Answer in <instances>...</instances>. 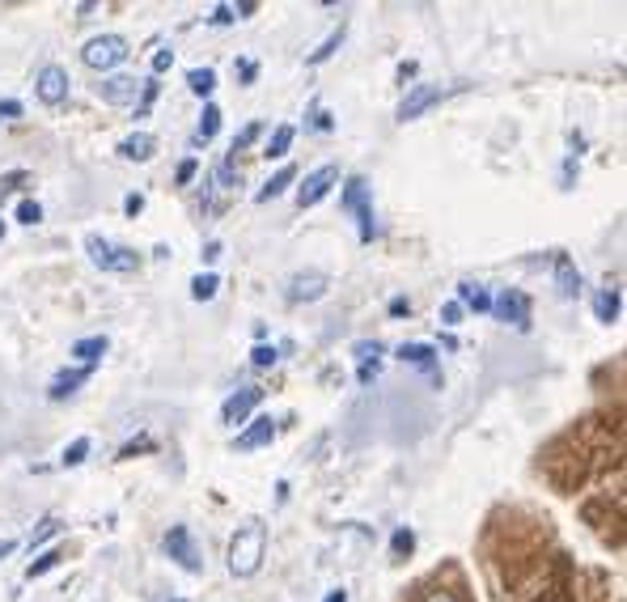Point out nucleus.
Instances as JSON below:
<instances>
[{
    "label": "nucleus",
    "mask_w": 627,
    "mask_h": 602,
    "mask_svg": "<svg viewBox=\"0 0 627 602\" xmlns=\"http://www.w3.org/2000/svg\"><path fill=\"white\" fill-rule=\"evenodd\" d=\"M293 136H297L293 123H280V128L272 132V140H267V149H263L267 162H272V157H284V153H289V149H293Z\"/></svg>",
    "instance_id": "nucleus-18"
},
{
    "label": "nucleus",
    "mask_w": 627,
    "mask_h": 602,
    "mask_svg": "<svg viewBox=\"0 0 627 602\" xmlns=\"http://www.w3.org/2000/svg\"><path fill=\"white\" fill-rule=\"evenodd\" d=\"M272 437H276V424L272 420H255L250 429L238 433L234 454H250V450H259V446H272Z\"/></svg>",
    "instance_id": "nucleus-12"
},
{
    "label": "nucleus",
    "mask_w": 627,
    "mask_h": 602,
    "mask_svg": "<svg viewBox=\"0 0 627 602\" xmlns=\"http://www.w3.org/2000/svg\"><path fill=\"white\" fill-rule=\"evenodd\" d=\"M140 85H145V81H136V77H128V73H115V77H106V81H98V98H102V102H111V106H123V102H136V94H140Z\"/></svg>",
    "instance_id": "nucleus-11"
},
{
    "label": "nucleus",
    "mask_w": 627,
    "mask_h": 602,
    "mask_svg": "<svg viewBox=\"0 0 627 602\" xmlns=\"http://www.w3.org/2000/svg\"><path fill=\"white\" fill-rule=\"evenodd\" d=\"M102 352H106V335H89V340H77V344H73V357L85 361V365H94Z\"/></svg>",
    "instance_id": "nucleus-22"
},
{
    "label": "nucleus",
    "mask_w": 627,
    "mask_h": 602,
    "mask_svg": "<svg viewBox=\"0 0 627 602\" xmlns=\"http://www.w3.org/2000/svg\"><path fill=\"white\" fill-rule=\"evenodd\" d=\"M195 174H200V162H195V157H187V162H178V187H187Z\"/></svg>",
    "instance_id": "nucleus-38"
},
{
    "label": "nucleus",
    "mask_w": 627,
    "mask_h": 602,
    "mask_svg": "<svg viewBox=\"0 0 627 602\" xmlns=\"http://www.w3.org/2000/svg\"><path fill=\"white\" fill-rule=\"evenodd\" d=\"M140 208H145V196H140V191H132V196L123 200V212H128V217H136Z\"/></svg>",
    "instance_id": "nucleus-46"
},
{
    "label": "nucleus",
    "mask_w": 627,
    "mask_h": 602,
    "mask_svg": "<svg viewBox=\"0 0 627 602\" xmlns=\"http://www.w3.org/2000/svg\"><path fill=\"white\" fill-rule=\"evenodd\" d=\"M119 153L128 157V162H149V157L157 153V140H153L149 132H132V136L119 145Z\"/></svg>",
    "instance_id": "nucleus-16"
},
{
    "label": "nucleus",
    "mask_w": 627,
    "mask_h": 602,
    "mask_svg": "<svg viewBox=\"0 0 627 602\" xmlns=\"http://www.w3.org/2000/svg\"><path fill=\"white\" fill-rule=\"evenodd\" d=\"M411 547H416V535L403 526V530H394V539H390V552H394V560H403V556H411Z\"/></svg>",
    "instance_id": "nucleus-27"
},
{
    "label": "nucleus",
    "mask_w": 627,
    "mask_h": 602,
    "mask_svg": "<svg viewBox=\"0 0 627 602\" xmlns=\"http://www.w3.org/2000/svg\"><path fill=\"white\" fill-rule=\"evenodd\" d=\"M314 128H318V132H327V128H331V119H327V111H318V106H314Z\"/></svg>",
    "instance_id": "nucleus-50"
},
{
    "label": "nucleus",
    "mask_w": 627,
    "mask_h": 602,
    "mask_svg": "<svg viewBox=\"0 0 627 602\" xmlns=\"http://www.w3.org/2000/svg\"><path fill=\"white\" fill-rule=\"evenodd\" d=\"M335 183H339V166H318V170H310L306 183L297 187V204H301V208H314Z\"/></svg>",
    "instance_id": "nucleus-7"
},
{
    "label": "nucleus",
    "mask_w": 627,
    "mask_h": 602,
    "mask_svg": "<svg viewBox=\"0 0 627 602\" xmlns=\"http://www.w3.org/2000/svg\"><path fill=\"white\" fill-rule=\"evenodd\" d=\"M17 221H22V225H39L43 221L39 200H22V208H17Z\"/></svg>",
    "instance_id": "nucleus-32"
},
{
    "label": "nucleus",
    "mask_w": 627,
    "mask_h": 602,
    "mask_svg": "<svg viewBox=\"0 0 627 602\" xmlns=\"http://www.w3.org/2000/svg\"><path fill=\"white\" fill-rule=\"evenodd\" d=\"M221 132V106H204V119H200V128H195V145H204V140H212Z\"/></svg>",
    "instance_id": "nucleus-21"
},
{
    "label": "nucleus",
    "mask_w": 627,
    "mask_h": 602,
    "mask_svg": "<svg viewBox=\"0 0 627 602\" xmlns=\"http://www.w3.org/2000/svg\"><path fill=\"white\" fill-rule=\"evenodd\" d=\"M259 132H263V123H246V128L234 136V153H238V149H246V145H255Z\"/></svg>",
    "instance_id": "nucleus-33"
},
{
    "label": "nucleus",
    "mask_w": 627,
    "mask_h": 602,
    "mask_svg": "<svg viewBox=\"0 0 627 602\" xmlns=\"http://www.w3.org/2000/svg\"><path fill=\"white\" fill-rule=\"evenodd\" d=\"M170 64H174V51H170V47H161L157 56H153V73H166Z\"/></svg>",
    "instance_id": "nucleus-42"
},
{
    "label": "nucleus",
    "mask_w": 627,
    "mask_h": 602,
    "mask_svg": "<svg viewBox=\"0 0 627 602\" xmlns=\"http://www.w3.org/2000/svg\"><path fill=\"white\" fill-rule=\"evenodd\" d=\"M322 602H348V590H331V594L322 598Z\"/></svg>",
    "instance_id": "nucleus-51"
},
{
    "label": "nucleus",
    "mask_w": 627,
    "mask_h": 602,
    "mask_svg": "<svg viewBox=\"0 0 627 602\" xmlns=\"http://www.w3.org/2000/svg\"><path fill=\"white\" fill-rule=\"evenodd\" d=\"M276 357H280V352H276L272 344H255V348H250V365H255V369L276 365Z\"/></svg>",
    "instance_id": "nucleus-30"
},
{
    "label": "nucleus",
    "mask_w": 627,
    "mask_h": 602,
    "mask_svg": "<svg viewBox=\"0 0 627 602\" xmlns=\"http://www.w3.org/2000/svg\"><path fill=\"white\" fill-rule=\"evenodd\" d=\"M128 39L123 34H98V39H89L81 47V60L94 68V73H111V68H119L123 60H128Z\"/></svg>",
    "instance_id": "nucleus-2"
},
{
    "label": "nucleus",
    "mask_w": 627,
    "mask_h": 602,
    "mask_svg": "<svg viewBox=\"0 0 627 602\" xmlns=\"http://www.w3.org/2000/svg\"><path fill=\"white\" fill-rule=\"evenodd\" d=\"M267 556V526L246 522L234 539H229V573L234 577H255Z\"/></svg>",
    "instance_id": "nucleus-1"
},
{
    "label": "nucleus",
    "mask_w": 627,
    "mask_h": 602,
    "mask_svg": "<svg viewBox=\"0 0 627 602\" xmlns=\"http://www.w3.org/2000/svg\"><path fill=\"white\" fill-rule=\"evenodd\" d=\"M555 289H560V297H581V272L572 268L568 255H555Z\"/></svg>",
    "instance_id": "nucleus-15"
},
{
    "label": "nucleus",
    "mask_w": 627,
    "mask_h": 602,
    "mask_svg": "<svg viewBox=\"0 0 627 602\" xmlns=\"http://www.w3.org/2000/svg\"><path fill=\"white\" fill-rule=\"evenodd\" d=\"M217 183H221V187H238V174H234V157H225V162L217 166Z\"/></svg>",
    "instance_id": "nucleus-36"
},
{
    "label": "nucleus",
    "mask_w": 627,
    "mask_h": 602,
    "mask_svg": "<svg viewBox=\"0 0 627 602\" xmlns=\"http://www.w3.org/2000/svg\"><path fill=\"white\" fill-rule=\"evenodd\" d=\"M492 314L500 318V323L526 327V323H530V301H526V293H517V289H505L500 297H492Z\"/></svg>",
    "instance_id": "nucleus-8"
},
{
    "label": "nucleus",
    "mask_w": 627,
    "mask_h": 602,
    "mask_svg": "<svg viewBox=\"0 0 627 602\" xmlns=\"http://www.w3.org/2000/svg\"><path fill=\"white\" fill-rule=\"evenodd\" d=\"M60 530H64V522H56V518H47L39 530H34V535H30V552H34V547H43L47 539H56L60 535Z\"/></svg>",
    "instance_id": "nucleus-28"
},
{
    "label": "nucleus",
    "mask_w": 627,
    "mask_h": 602,
    "mask_svg": "<svg viewBox=\"0 0 627 602\" xmlns=\"http://www.w3.org/2000/svg\"><path fill=\"white\" fill-rule=\"evenodd\" d=\"M297 183V170L293 166H284L280 174H272V183H267L263 191H259V204H267V200H276V196H284V191H289Z\"/></svg>",
    "instance_id": "nucleus-20"
},
{
    "label": "nucleus",
    "mask_w": 627,
    "mask_h": 602,
    "mask_svg": "<svg viewBox=\"0 0 627 602\" xmlns=\"http://www.w3.org/2000/svg\"><path fill=\"white\" fill-rule=\"evenodd\" d=\"M157 602H183V598H157Z\"/></svg>",
    "instance_id": "nucleus-53"
},
{
    "label": "nucleus",
    "mask_w": 627,
    "mask_h": 602,
    "mask_svg": "<svg viewBox=\"0 0 627 602\" xmlns=\"http://www.w3.org/2000/svg\"><path fill=\"white\" fill-rule=\"evenodd\" d=\"M166 556L178 564V569L204 573V556H200V547H195V539H191L187 526H170V530H166Z\"/></svg>",
    "instance_id": "nucleus-4"
},
{
    "label": "nucleus",
    "mask_w": 627,
    "mask_h": 602,
    "mask_svg": "<svg viewBox=\"0 0 627 602\" xmlns=\"http://www.w3.org/2000/svg\"><path fill=\"white\" fill-rule=\"evenodd\" d=\"M60 560H64V552H47L43 560H34V564H30V569H26V577L34 581V577H43V573H51V569H56V564H60Z\"/></svg>",
    "instance_id": "nucleus-31"
},
{
    "label": "nucleus",
    "mask_w": 627,
    "mask_h": 602,
    "mask_svg": "<svg viewBox=\"0 0 627 602\" xmlns=\"http://www.w3.org/2000/svg\"><path fill=\"white\" fill-rule=\"evenodd\" d=\"M234 17H238V13H234V5H217V9H212L208 22H212V26H229Z\"/></svg>",
    "instance_id": "nucleus-39"
},
{
    "label": "nucleus",
    "mask_w": 627,
    "mask_h": 602,
    "mask_svg": "<svg viewBox=\"0 0 627 602\" xmlns=\"http://www.w3.org/2000/svg\"><path fill=\"white\" fill-rule=\"evenodd\" d=\"M352 352H356V361H361V365H365V361H378V352H382V344H378V340H361V344H356Z\"/></svg>",
    "instance_id": "nucleus-35"
},
{
    "label": "nucleus",
    "mask_w": 627,
    "mask_h": 602,
    "mask_svg": "<svg viewBox=\"0 0 627 602\" xmlns=\"http://www.w3.org/2000/svg\"><path fill=\"white\" fill-rule=\"evenodd\" d=\"M322 293H327V276H318V272L289 280V301H318Z\"/></svg>",
    "instance_id": "nucleus-14"
},
{
    "label": "nucleus",
    "mask_w": 627,
    "mask_h": 602,
    "mask_svg": "<svg viewBox=\"0 0 627 602\" xmlns=\"http://www.w3.org/2000/svg\"><path fill=\"white\" fill-rule=\"evenodd\" d=\"M34 94H39V102H47V106H60L68 98V73L56 64H47L39 73V81H34Z\"/></svg>",
    "instance_id": "nucleus-10"
},
{
    "label": "nucleus",
    "mask_w": 627,
    "mask_h": 602,
    "mask_svg": "<svg viewBox=\"0 0 627 602\" xmlns=\"http://www.w3.org/2000/svg\"><path fill=\"white\" fill-rule=\"evenodd\" d=\"M458 90V85H411L407 90V98L399 102V123H407V119H420L428 106H437L441 98H450Z\"/></svg>",
    "instance_id": "nucleus-5"
},
{
    "label": "nucleus",
    "mask_w": 627,
    "mask_h": 602,
    "mask_svg": "<svg viewBox=\"0 0 627 602\" xmlns=\"http://www.w3.org/2000/svg\"><path fill=\"white\" fill-rule=\"evenodd\" d=\"M420 602H467L462 594H454V590H428Z\"/></svg>",
    "instance_id": "nucleus-40"
},
{
    "label": "nucleus",
    "mask_w": 627,
    "mask_h": 602,
    "mask_svg": "<svg viewBox=\"0 0 627 602\" xmlns=\"http://www.w3.org/2000/svg\"><path fill=\"white\" fill-rule=\"evenodd\" d=\"M339 47H344V26H339V30H335V34H331V39H327V43H322L318 51H310V56H306V64H322V60H331V56H335V51H339Z\"/></svg>",
    "instance_id": "nucleus-26"
},
{
    "label": "nucleus",
    "mask_w": 627,
    "mask_h": 602,
    "mask_svg": "<svg viewBox=\"0 0 627 602\" xmlns=\"http://www.w3.org/2000/svg\"><path fill=\"white\" fill-rule=\"evenodd\" d=\"M339 200H344V208L352 212L356 221H361V238L369 242V238H373V204H369V183H365V179H348V183H344V196H339Z\"/></svg>",
    "instance_id": "nucleus-6"
},
{
    "label": "nucleus",
    "mask_w": 627,
    "mask_h": 602,
    "mask_svg": "<svg viewBox=\"0 0 627 602\" xmlns=\"http://www.w3.org/2000/svg\"><path fill=\"white\" fill-rule=\"evenodd\" d=\"M411 314V301L407 297H390V318H407Z\"/></svg>",
    "instance_id": "nucleus-44"
},
{
    "label": "nucleus",
    "mask_w": 627,
    "mask_h": 602,
    "mask_svg": "<svg viewBox=\"0 0 627 602\" xmlns=\"http://www.w3.org/2000/svg\"><path fill=\"white\" fill-rule=\"evenodd\" d=\"M85 454H89V437H77L73 446L60 454V463H64V467H77V463H85Z\"/></svg>",
    "instance_id": "nucleus-29"
},
{
    "label": "nucleus",
    "mask_w": 627,
    "mask_h": 602,
    "mask_svg": "<svg viewBox=\"0 0 627 602\" xmlns=\"http://www.w3.org/2000/svg\"><path fill=\"white\" fill-rule=\"evenodd\" d=\"M153 98H157V81H145V85H140V102H136V115H149Z\"/></svg>",
    "instance_id": "nucleus-34"
},
{
    "label": "nucleus",
    "mask_w": 627,
    "mask_h": 602,
    "mask_svg": "<svg viewBox=\"0 0 627 602\" xmlns=\"http://www.w3.org/2000/svg\"><path fill=\"white\" fill-rule=\"evenodd\" d=\"M26 179H30V174H26V170H13V174H5V179H0V200H5V196H9V191H13V187H22Z\"/></svg>",
    "instance_id": "nucleus-37"
},
{
    "label": "nucleus",
    "mask_w": 627,
    "mask_h": 602,
    "mask_svg": "<svg viewBox=\"0 0 627 602\" xmlns=\"http://www.w3.org/2000/svg\"><path fill=\"white\" fill-rule=\"evenodd\" d=\"M356 378H361V382H373V378H378V361H365V365H361V374H356Z\"/></svg>",
    "instance_id": "nucleus-48"
},
{
    "label": "nucleus",
    "mask_w": 627,
    "mask_h": 602,
    "mask_svg": "<svg viewBox=\"0 0 627 602\" xmlns=\"http://www.w3.org/2000/svg\"><path fill=\"white\" fill-rule=\"evenodd\" d=\"M187 85H191V94L208 98L212 90H217V73H212V68H191V73H187Z\"/></svg>",
    "instance_id": "nucleus-24"
},
{
    "label": "nucleus",
    "mask_w": 627,
    "mask_h": 602,
    "mask_svg": "<svg viewBox=\"0 0 627 602\" xmlns=\"http://www.w3.org/2000/svg\"><path fill=\"white\" fill-rule=\"evenodd\" d=\"M89 378H94V365H81V369H64V374H56V378H51L47 395H51V399H68V395H73L77 386H81V382H89Z\"/></svg>",
    "instance_id": "nucleus-13"
},
{
    "label": "nucleus",
    "mask_w": 627,
    "mask_h": 602,
    "mask_svg": "<svg viewBox=\"0 0 627 602\" xmlns=\"http://www.w3.org/2000/svg\"><path fill=\"white\" fill-rule=\"evenodd\" d=\"M140 450H153V441H149V437H140V441H128V446H123V454H119V458H136Z\"/></svg>",
    "instance_id": "nucleus-43"
},
{
    "label": "nucleus",
    "mask_w": 627,
    "mask_h": 602,
    "mask_svg": "<svg viewBox=\"0 0 627 602\" xmlns=\"http://www.w3.org/2000/svg\"><path fill=\"white\" fill-rule=\"evenodd\" d=\"M263 403V386H242V391H234L225 399V407H221V420L225 424H242V420H250V412Z\"/></svg>",
    "instance_id": "nucleus-9"
},
{
    "label": "nucleus",
    "mask_w": 627,
    "mask_h": 602,
    "mask_svg": "<svg viewBox=\"0 0 627 602\" xmlns=\"http://www.w3.org/2000/svg\"><path fill=\"white\" fill-rule=\"evenodd\" d=\"M0 119H22V102H0Z\"/></svg>",
    "instance_id": "nucleus-47"
},
{
    "label": "nucleus",
    "mask_w": 627,
    "mask_h": 602,
    "mask_svg": "<svg viewBox=\"0 0 627 602\" xmlns=\"http://www.w3.org/2000/svg\"><path fill=\"white\" fill-rule=\"evenodd\" d=\"M9 552H13V539H0V560H5Z\"/></svg>",
    "instance_id": "nucleus-52"
},
{
    "label": "nucleus",
    "mask_w": 627,
    "mask_h": 602,
    "mask_svg": "<svg viewBox=\"0 0 627 602\" xmlns=\"http://www.w3.org/2000/svg\"><path fill=\"white\" fill-rule=\"evenodd\" d=\"M238 73H242V85H250V81H255V73H259V64L255 60H238Z\"/></svg>",
    "instance_id": "nucleus-45"
},
{
    "label": "nucleus",
    "mask_w": 627,
    "mask_h": 602,
    "mask_svg": "<svg viewBox=\"0 0 627 602\" xmlns=\"http://www.w3.org/2000/svg\"><path fill=\"white\" fill-rule=\"evenodd\" d=\"M458 306H471L475 314H483V310H492V297H488V289H483V285H475V280H462V285H458Z\"/></svg>",
    "instance_id": "nucleus-17"
},
{
    "label": "nucleus",
    "mask_w": 627,
    "mask_h": 602,
    "mask_svg": "<svg viewBox=\"0 0 627 602\" xmlns=\"http://www.w3.org/2000/svg\"><path fill=\"white\" fill-rule=\"evenodd\" d=\"M217 289H221V280L212 276V272H200V276L191 280V297L195 301H212V297H217Z\"/></svg>",
    "instance_id": "nucleus-25"
},
{
    "label": "nucleus",
    "mask_w": 627,
    "mask_h": 602,
    "mask_svg": "<svg viewBox=\"0 0 627 602\" xmlns=\"http://www.w3.org/2000/svg\"><path fill=\"white\" fill-rule=\"evenodd\" d=\"M85 251H89V259H94L102 272H132L136 263H140V255H136V251H128V246H115V242H106V238H98V234H89V238H85Z\"/></svg>",
    "instance_id": "nucleus-3"
},
{
    "label": "nucleus",
    "mask_w": 627,
    "mask_h": 602,
    "mask_svg": "<svg viewBox=\"0 0 627 602\" xmlns=\"http://www.w3.org/2000/svg\"><path fill=\"white\" fill-rule=\"evenodd\" d=\"M594 310H598V318H602V323H615V318H619V310H623V297H619V289H598V297H594Z\"/></svg>",
    "instance_id": "nucleus-19"
},
{
    "label": "nucleus",
    "mask_w": 627,
    "mask_h": 602,
    "mask_svg": "<svg viewBox=\"0 0 627 602\" xmlns=\"http://www.w3.org/2000/svg\"><path fill=\"white\" fill-rule=\"evenodd\" d=\"M221 259V242H208L204 246V263H217Z\"/></svg>",
    "instance_id": "nucleus-49"
},
{
    "label": "nucleus",
    "mask_w": 627,
    "mask_h": 602,
    "mask_svg": "<svg viewBox=\"0 0 627 602\" xmlns=\"http://www.w3.org/2000/svg\"><path fill=\"white\" fill-rule=\"evenodd\" d=\"M399 361H411V365H420V369H433L437 357H433V348L428 344H403L399 348Z\"/></svg>",
    "instance_id": "nucleus-23"
},
{
    "label": "nucleus",
    "mask_w": 627,
    "mask_h": 602,
    "mask_svg": "<svg viewBox=\"0 0 627 602\" xmlns=\"http://www.w3.org/2000/svg\"><path fill=\"white\" fill-rule=\"evenodd\" d=\"M0 238H5V225H0Z\"/></svg>",
    "instance_id": "nucleus-54"
},
{
    "label": "nucleus",
    "mask_w": 627,
    "mask_h": 602,
    "mask_svg": "<svg viewBox=\"0 0 627 602\" xmlns=\"http://www.w3.org/2000/svg\"><path fill=\"white\" fill-rule=\"evenodd\" d=\"M441 323H445V327H458V323H462V306H458V301H450V306L441 310Z\"/></svg>",
    "instance_id": "nucleus-41"
}]
</instances>
